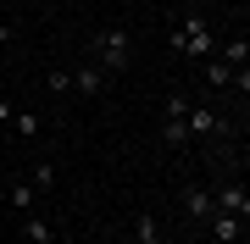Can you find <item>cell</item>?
<instances>
[{
    "instance_id": "obj_2",
    "label": "cell",
    "mask_w": 250,
    "mask_h": 244,
    "mask_svg": "<svg viewBox=\"0 0 250 244\" xmlns=\"http://www.w3.org/2000/svg\"><path fill=\"white\" fill-rule=\"evenodd\" d=\"M167 50L172 56H189V61H211V56H217V34H211V22H206L200 11H189V17L172 28Z\"/></svg>"
},
{
    "instance_id": "obj_18",
    "label": "cell",
    "mask_w": 250,
    "mask_h": 244,
    "mask_svg": "<svg viewBox=\"0 0 250 244\" xmlns=\"http://www.w3.org/2000/svg\"><path fill=\"white\" fill-rule=\"evenodd\" d=\"M11 117H17V111H11V100L0 94V122H11Z\"/></svg>"
},
{
    "instance_id": "obj_14",
    "label": "cell",
    "mask_w": 250,
    "mask_h": 244,
    "mask_svg": "<svg viewBox=\"0 0 250 244\" xmlns=\"http://www.w3.org/2000/svg\"><path fill=\"white\" fill-rule=\"evenodd\" d=\"M28 178H34V189H39V194L56 189V167H50V161H34V172H28Z\"/></svg>"
},
{
    "instance_id": "obj_8",
    "label": "cell",
    "mask_w": 250,
    "mask_h": 244,
    "mask_svg": "<svg viewBox=\"0 0 250 244\" xmlns=\"http://www.w3.org/2000/svg\"><path fill=\"white\" fill-rule=\"evenodd\" d=\"M206 227H211L217 244H239V239H245V222L233 217V211H211V222H206Z\"/></svg>"
},
{
    "instance_id": "obj_20",
    "label": "cell",
    "mask_w": 250,
    "mask_h": 244,
    "mask_svg": "<svg viewBox=\"0 0 250 244\" xmlns=\"http://www.w3.org/2000/svg\"><path fill=\"white\" fill-rule=\"evenodd\" d=\"M239 117H245V122H250V94H245V100H239Z\"/></svg>"
},
{
    "instance_id": "obj_12",
    "label": "cell",
    "mask_w": 250,
    "mask_h": 244,
    "mask_svg": "<svg viewBox=\"0 0 250 244\" xmlns=\"http://www.w3.org/2000/svg\"><path fill=\"white\" fill-rule=\"evenodd\" d=\"M217 56H223L228 67H250V39H223V50H217Z\"/></svg>"
},
{
    "instance_id": "obj_4",
    "label": "cell",
    "mask_w": 250,
    "mask_h": 244,
    "mask_svg": "<svg viewBox=\"0 0 250 244\" xmlns=\"http://www.w3.org/2000/svg\"><path fill=\"white\" fill-rule=\"evenodd\" d=\"M211 211H217L211 183H189V189H184V217L189 222H211Z\"/></svg>"
},
{
    "instance_id": "obj_13",
    "label": "cell",
    "mask_w": 250,
    "mask_h": 244,
    "mask_svg": "<svg viewBox=\"0 0 250 244\" xmlns=\"http://www.w3.org/2000/svg\"><path fill=\"white\" fill-rule=\"evenodd\" d=\"M228 78H233V67L223 56H211V61H206V83H211V89H228Z\"/></svg>"
},
{
    "instance_id": "obj_7",
    "label": "cell",
    "mask_w": 250,
    "mask_h": 244,
    "mask_svg": "<svg viewBox=\"0 0 250 244\" xmlns=\"http://www.w3.org/2000/svg\"><path fill=\"white\" fill-rule=\"evenodd\" d=\"M106 83H111V78L100 73V67L89 61V56H83V67H78V73H72V89H78L83 100H95V94H106Z\"/></svg>"
},
{
    "instance_id": "obj_11",
    "label": "cell",
    "mask_w": 250,
    "mask_h": 244,
    "mask_svg": "<svg viewBox=\"0 0 250 244\" xmlns=\"http://www.w3.org/2000/svg\"><path fill=\"white\" fill-rule=\"evenodd\" d=\"M22 239H28V244H56V227H50L45 217L28 211V217H22Z\"/></svg>"
},
{
    "instance_id": "obj_6",
    "label": "cell",
    "mask_w": 250,
    "mask_h": 244,
    "mask_svg": "<svg viewBox=\"0 0 250 244\" xmlns=\"http://www.w3.org/2000/svg\"><path fill=\"white\" fill-rule=\"evenodd\" d=\"M217 211H233V217H239V222H250V189H245V183H217Z\"/></svg>"
},
{
    "instance_id": "obj_17",
    "label": "cell",
    "mask_w": 250,
    "mask_h": 244,
    "mask_svg": "<svg viewBox=\"0 0 250 244\" xmlns=\"http://www.w3.org/2000/svg\"><path fill=\"white\" fill-rule=\"evenodd\" d=\"M45 83H50V89H56V94H67V89H72V73H50Z\"/></svg>"
},
{
    "instance_id": "obj_1",
    "label": "cell",
    "mask_w": 250,
    "mask_h": 244,
    "mask_svg": "<svg viewBox=\"0 0 250 244\" xmlns=\"http://www.w3.org/2000/svg\"><path fill=\"white\" fill-rule=\"evenodd\" d=\"M89 61L106 78L128 73V61H134V34H123V28H100V34H89Z\"/></svg>"
},
{
    "instance_id": "obj_10",
    "label": "cell",
    "mask_w": 250,
    "mask_h": 244,
    "mask_svg": "<svg viewBox=\"0 0 250 244\" xmlns=\"http://www.w3.org/2000/svg\"><path fill=\"white\" fill-rule=\"evenodd\" d=\"M6 206L28 217V211L39 206V189H34V178H17V183H11V189H6Z\"/></svg>"
},
{
    "instance_id": "obj_19",
    "label": "cell",
    "mask_w": 250,
    "mask_h": 244,
    "mask_svg": "<svg viewBox=\"0 0 250 244\" xmlns=\"http://www.w3.org/2000/svg\"><path fill=\"white\" fill-rule=\"evenodd\" d=\"M6 45H11V28H6V22H0V56H6Z\"/></svg>"
},
{
    "instance_id": "obj_3",
    "label": "cell",
    "mask_w": 250,
    "mask_h": 244,
    "mask_svg": "<svg viewBox=\"0 0 250 244\" xmlns=\"http://www.w3.org/2000/svg\"><path fill=\"white\" fill-rule=\"evenodd\" d=\"M189 106H195V100H184V94H172V100H167L161 145H172V150H189Z\"/></svg>"
},
{
    "instance_id": "obj_9",
    "label": "cell",
    "mask_w": 250,
    "mask_h": 244,
    "mask_svg": "<svg viewBox=\"0 0 250 244\" xmlns=\"http://www.w3.org/2000/svg\"><path fill=\"white\" fill-rule=\"evenodd\" d=\"M134 244H167V233H161V217H156V211H134Z\"/></svg>"
},
{
    "instance_id": "obj_15",
    "label": "cell",
    "mask_w": 250,
    "mask_h": 244,
    "mask_svg": "<svg viewBox=\"0 0 250 244\" xmlns=\"http://www.w3.org/2000/svg\"><path fill=\"white\" fill-rule=\"evenodd\" d=\"M11 128H17L22 139H34V133H39V117H34V111H17V117H11Z\"/></svg>"
},
{
    "instance_id": "obj_16",
    "label": "cell",
    "mask_w": 250,
    "mask_h": 244,
    "mask_svg": "<svg viewBox=\"0 0 250 244\" xmlns=\"http://www.w3.org/2000/svg\"><path fill=\"white\" fill-rule=\"evenodd\" d=\"M228 89H239V100L250 94V67H233V78H228Z\"/></svg>"
},
{
    "instance_id": "obj_5",
    "label": "cell",
    "mask_w": 250,
    "mask_h": 244,
    "mask_svg": "<svg viewBox=\"0 0 250 244\" xmlns=\"http://www.w3.org/2000/svg\"><path fill=\"white\" fill-rule=\"evenodd\" d=\"M223 111H211V106H189V139H223Z\"/></svg>"
}]
</instances>
